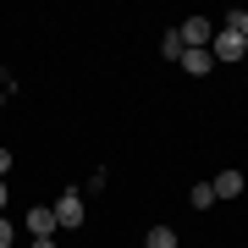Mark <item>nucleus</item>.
<instances>
[{"label":"nucleus","mask_w":248,"mask_h":248,"mask_svg":"<svg viewBox=\"0 0 248 248\" xmlns=\"http://www.w3.org/2000/svg\"><path fill=\"white\" fill-rule=\"evenodd\" d=\"M243 61H248V50H243Z\"/></svg>","instance_id":"nucleus-15"},{"label":"nucleus","mask_w":248,"mask_h":248,"mask_svg":"<svg viewBox=\"0 0 248 248\" xmlns=\"http://www.w3.org/2000/svg\"><path fill=\"white\" fill-rule=\"evenodd\" d=\"M28 232H33V237H55V210H45V204H33V210H28Z\"/></svg>","instance_id":"nucleus-4"},{"label":"nucleus","mask_w":248,"mask_h":248,"mask_svg":"<svg viewBox=\"0 0 248 248\" xmlns=\"http://www.w3.org/2000/svg\"><path fill=\"white\" fill-rule=\"evenodd\" d=\"M50 210H55V226H83V193H78V187H66Z\"/></svg>","instance_id":"nucleus-3"},{"label":"nucleus","mask_w":248,"mask_h":248,"mask_svg":"<svg viewBox=\"0 0 248 248\" xmlns=\"http://www.w3.org/2000/svg\"><path fill=\"white\" fill-rule=\"evenodd\" d=\"M160 50H166V61H182V39H177V28L166 33V45H160Z\"/></svg>","instance_id":"nucleus-9"},{"label":"nucleus","mask_w":248,"mask_h":248,"mask_svg":"<svg viewBox=\"0 0 248 248\" xmlns=\"http://www.w3.org/2000/svg\"><path fill=\"white\" fill-rule=\"evenodd\" d=\"M210 66H215V55H210V50H182V72H193V78H204Z\"/></svg>","instance_id":"nucleus-6"},{"label":"nucleus","mask_w":248,"mask_h":248,"mask_svg":"<svg viewBox=\"0 0 248 248\" xmlns=\"http://www.w3.org/2000/svg\"><path fill=\"white\" fill-rule=\"evenodd\" d=\"M226 28H237V33L248 39V11H226Z\"/></svg>","instance_id":"nucleus-10"},{"label":"nucleus","mask_w":248,"mask_h":248,"mask_svg":"<svg viewBox=\"0 0 248 248\" xmlns=\"http://www.w3.org/2000/svg\"><path fill=\"white\" fill-rule=\"evenodd\" d=\"M243 50H248V39L237 33V28H215V39H210V55H215V61H243Z\"/></svg>","instance_id":"nucleus-1"},{"label":"nucleus","mask_w":248,"mask_h":248,"mask_svg":"<svg viewBox=\"0 0 248 248\" xmlns=\"http://www.w3.org/2000/svg\"><path fill=\"white\" fill-rule=\"evenodd\" d=\"M210 187H215V199H237V193H243V171H221Z\"/></svg>","instance_id":"nucleus-5"},{"label":"nucleus","mask_w":248,"mask_h":248,"mask_svg":"<svg viewBox=\"0 0 248 248\" xmlns=\"http://www.w3.org/2000/svg\"><path fill=\"white\" fill-rule=\"evenodd\" d=\"M33 248H55V237H33Z\"/></svg>","instance_id":"nucleus-13"},{"label":"nucleus","mask_w":248,"mask_h":248,"mask_svg":"<svg viewBox=\"0 0 248 248\" xmlns=\"http://www.w3.org/2000/svg\"><path fill=\"white\" fill-rule=\"evenodd\" d=\"M0 204H6V182H0Z\"/></svg>","instance_id":"nucleus-14"},{"label":"nucleus","mask_w":248,"mask_h":248,"mask_svg":"<svg viewBox=\"0 0 248 248\" xmlns=\"http://www.w3.org/2000/svg\"><path fill=\"white\" fill-rule=\"evenodd\" d=\"M6 171H11V149H0V182H6Z\"/></svg>","instance_id":"nucleus-12"},{"label":"nucleus","mask_w":248,"mask_h":248,"mask_svg":"<svg viewBox=\"0 0 248 248\" xmlns=\"http://www.w3.org/2000/svg\"><path fill=\"white\" fill-rule=\"evenodd\" d=\"M143 248H177V232L171 226H149L143 232Z\"/></svg>","instance_id":"nucleus-7"},{"label":"nucleus","mask_w":248,"mask_h":248,"mask_svg":"<svg viewBox=\"0 0 248 248\" xmlns=\"http://www.w3.org/2000/svg\"><path fill=\"white\" fill-rule=\"evenodd\" d=\"M177 39H182V50H210V39H215V22H204V17H187L177 28Z\"/></svg>","instance_id":"nucleus-2"},{"label":"nucleus","mask_w":248,"mask_h":248,"mask_svg":"<svg viewBox=\"0 0 248 248\" xmlns=\"http://www.w3.org/2000/svg\"><path fill=\"white\" fill-rule=\"evenodd\" d=\"M187 199H193V210H210V204H215V187H210V182H193Z\"/></svg>","instance_id":"nucleus-8"},{"label":"nucleus","mask_w":248,"mask_h":248,"mask_svg":"<svg viewBox=\"0 0 248 248\" xmlns=\"http://www.w3.org/2000/svg\"><path fill=\"white\" fill-rule=\"evenodd\" d=\"M11 237H17V232H11V221L0 215V248H11Z\"/></svg>","instance_id":"nucleus-11"}]
</instances>
